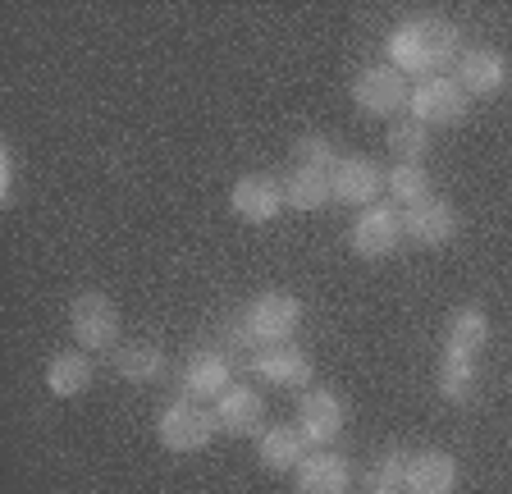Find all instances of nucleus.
Listing matches in <instances>:
<instances>
[{
	"mask_svg": "<svg viewBox=\"0 0 512 494\" xmlns=\"http://www.w3.org/2000/svg\"><path fill=\"white\" fill-rule=\"evenodd\" d=\"M458 229H462L458 211L448 202H435V197L412 206V211H403V234L412 238L416 247H448L458 238Z\"/></svg>",
	"mask_w": 512,
	"mask_h": 494,
	"instance_id": "obj_16",
	"label": "nucleus"
},
{
	"mask_svg": "<svg viewBox=\"0 0 512 494\" xmlns=\"http://www.w3.org/2000/svg\"><path fill=\"white\" fill-rule=\"evenodd\" d=\"M243 334L252 348H279V344H293V334L302 325V302L293 293H261L243 307Z\"/></svg>",
	"mask_w": 512,
	"mask_h": 494,
	"instance_id": "obj_3",
	"label": "nucleus"
},
{
	"mask_svg": "<svg viewBox=\"0 0 512 494\" xmlns=\"http://www.w3.org/2000/svg\"><path fill=\"white\" fill-rule=\"evenodd\" d=\"M288 206L284 183L270 179V174H243V179L229 188V211L247 225H270L279 211Z\"/></svg>",
	"mask_w": 512,
	"mask_h": 494,
	"instance_id": "obj_9",
	"label": "nucleus"
},
{
	"mask_svg": "<svg viewBox=\"0 0 512 494\" xmlns=\"http://www.w3.org/2000/svg\"><path fill=\"white\" fill-rule=\"evenodd\" d=\"M403 485H407V453L403 449L380 453V462H375V472H371V490H403Z\"/></svg>",
	"mask_w": 512,
	"mask_h": 494,
	"instance_id": "obj_26",
	"label": "nucleus"
},
{
	"mask_svg": "<svg viewBox=\"0 0 512 494\" xmlns=\"http://www.w3.org/2000/svg\"><path fill=\"white\" fill-rule=\"evenodd\" d=\"M215 417H220L224 435H261L266 398L256 394L252 385H229L224 389V398H215Z\"/></svg>",
	"mask_w": 512,
	"mask_h": 494,
	"instance_id": "obj_17",
	"label": "nucleus"
},
{
	"mask_svg": "<svg viewBox=\"0 0 512 494\" xmlns=\"http://www.w3.org/2000/svg\"><path fill=\"white\" fill-rule=\"evenodd\" d=\"M69 334L83 353H115L119 348V307L106 293H78L69 302Z\"/></svg>",
	"mask_w": 512,
	"mask_h": 494,
	"instance_id": "obj_5",
	"label": "nucleus"
},
{
	"mask_svg": "<svg viewBox=\"0 0 512 494\" xmlns=\"http://www.w3.org/2000/svg\"><path fill=\"white\" fill-rule=\"evenodd\" d=\"M508 55L503 51H494V46H471V51H462L458 55V83H462V92L467 97H480V101H490V97H499L503 87H508Z\"/></svg>",
	"mask_w": 512,
	"mask_h": 494,
	"instance_id": "obj_10",
	"label": "nucleus"
},
{
	"mask_svg": "<svg viewBox=\"0 0 512 494\" xmlns=\"http://www.w3.org/2000/svg\"><path fill=\"white\" fill-rule=\"evenodd\" d=\"M407 494H453L458 490V458L444 449L407 453Z\"/></svg>",
	"mask_w": 512,
	"mask_h": 494,
	"instance_id": "obj_15",
	"label": "nucleus"
},
{
	"mask_svg": "<svg viewBox=\"0 0 512 494\" xmlns=\"http://www.w3.org/2000/svg\"><path fill=\"white\" fill-rule=\"evenodd\" d=\"M366 494H403V490H366Z\"/></svg>",
	"mask_w": 512,
	"mask_h": 494,
	"instance_id": "obj_28",
	"label": "nucleus"
},
{
	"mask_svg": "<svg viewBox=\"0 0 512 494\" xmlns=\"http://www.w3.org/2000/svg\"><path fill=\"white\" fill-rule=\"evenodd\" d=\"M215 435H220V417L206 412L202 403H192V398H174L156 421V440L170 453H202L211 449Z\"/></svg>",
	"mask_w": 512,
	"mask_h": 494,
	"instance_id": "obj_4",
	"label": "nucleus"
},
{
	"mask_svg": "<svg viewBox=\"0 0 512 494\" xmlns=\"http://www.w3.org/2000/svg\"><path fill=\"white\" fill-rule=\"evenodd\" d=\"M252 371L266 380V385L302 389V394H307L311 376H316L311 357L302 353V348H293V344H279V348H261V353H252Z\"/></svg>",
	"mask_w": 512,
	"mask_h": 494,
	"instance_id": "obj_14",
	"label": "nucleus"
},
{
	"mask_svg": "<svg viewBox=\"0 0 512 494\" xmlns=\"http://www.w3.org/2000/svg\"><path fill=\"white\" fill-rule=\"evenodd\" d=\"M311 453V440L298 426H266L261 430V444H256V458L266 472H298Z\"/></svg>",
	"mask_w": 512,
	"mask_h": 494,
	"instance_id": "obj_19",
	"label": "nucleus"
},
{
	"mask_svg": "<svg viewBox=\"0 0 512 494\" xmlns=\"http://www.w3.org/2000/svg\"><path fill=\"white\" fill-rule=\"evenodd\" d=\"M348 485H352L348 458L330 453V449H316V453H307V462L298 467L293 494H348Z\"/></svg>",
	"mask_w": 512,
	"mask_h": 494,
	"instance_id": "obj_18",
	"label": "nucleus"
},
{
	"mask_svg": "<svg viewBox=\"0 0 512 494\" xmlns=\"http://www.w3.org/2000/svg\"><path fill=\"white\" fill-rule=\"evenodd\" d=\"M288 156H293L298 170H320V174H334V165L343 161L339 147H334V138H325V133H302Z\"/></svg>",
	"mask_w": 512,
	"mask_h": 494,
	"instance_id": "obj_24",
	"label": "nucleus"
},
{
	"mask_svg": "<svg viewBox=\"0 0 512 494\" xmlns=\"http://www.w3.org/2000/svg\"><path fill=\"white\" fill-rule=\"evenodd\" d=\"M389 151H394L398 165H421L430 151V129L416 124V119H403V124L389 129Z\"/></svg>",
	"mask_w": 512,
	"mask_h": 494,
	"instance_id": "obj_25",
	"label": "nucleus"
},
{
	"mask_svg": "<svg viewBox=\"0 0 512 494\" xmlns=\"http://www.w3.org/2000/svg\"><path fill=\"white\" fill-rule=\"evenodd\" d=\"M384 55L398 74L412 78H439L453 60L462 55V37L448 19H435V14H416V19H403L384 42Z\"/></svg>",
	"mask_w": 512,
	"mask_h": 494,
	"instance_id": "obj_1",
	"label": "nucleus"
},
{
	"mask_svg": "<svg viewBox=\"0 0 512 494\" xmlns=\"http://www.w3.org/2000/svg\"><path fill=\"white\" fill-rule=\"evenodd\" d=\"M19 202V156L10 142H0V206L10 211Z\"/></svg>",
	"mask_w": 512,
	"mask_h": 494,
	"instance_id": "obj_27",
	"label": "nucleus"
},
{
	"mask_svg": "<svg viewBox=\"0 0 512 494\" xmlns=\"http://www.w3.org/2000/svg\"><path fill=\"white\" fill-rule=\"evenodd\" d=\"M471 110V97L462 92L458 78H421V83L412 87V101H407V115L416 119V124H426V129H453V124H462Z\"/></svg>",
	"mask_w": 512,
	"mask_h": 494,
	"instance_id": "obj_6",
	"label": "nucleus"
},
{
	"mask_svg": "<svg viewBox=\"0 0 512 494\" xmlns=\"http://www.w3.org/2000/svg\"><path fill=\"white\" fill-rule=\"evenodd\" d=\"M115 376L124 385H156L165 376V348L156 344H119L115 348Z\"/></svg>",
	"mask_w": 512,
	"mask_h": 494,
	"instance_id": "obj_21",
	"label": "nucleus"
},
{
	"mask_svg": "<svg viewBox=\"0 0 512 494\" xmlns=\"http://www.w3.org/2000/svg\"><path fill=\"white\" fill-rule=\"evenodd\" d=\"M485 344H490V316H485V307H476V302L458 307L444 334V357H439V394H444V403H458V408L471 403Z\"/></svg>",
	"mask_w": 512,
	"mask_h": 494,
	"instance_id": "obj_2",
	"label": "nucleus"
},
{
	"mask_svg": "<svg viewBox=\"0 0 512 494\" xmlns=\"http://www.w3.org/2000/svg\"><path fill=\"white\" fill-rule=\"evenodd\" d=\"M407 101H412L407 74H398L389 60H384V65H366L362 74L352 78V106L371 119L398 115V110H407Z\"/></svg>",
	"mask_w": 512,
	"mask_h": 494,
	"instance_id": "obj_7",
	"label": "nucleus"
},
{
	"mask_svg": "<svg viewBox=\"0 0 512 494\" xmlns=\"http://www.w3.org/2000/svg\"><path fill=\"white\" fill-rule=\"evenodd\" d=\"M92 376L96 366L92 357L83 353V348H69V353H55L51 362H46V389H51L55 398H78L92 389Z\"/></svg>",
	"mask_w": 512,
	"mask_h": 494,
	"instance_id": "obj_20",
	"label": "nucleus"
},
{
	"mask_svg": "<svg viewBox=\"0 0 512 494\" xmlns=\"http://www.w3.org/2000/svg\"><path fill=\"white\" fill-rule=\"evenodd\" d=\"M403 238L407 234H403V211L398 206H366V211H357V220L348 229V243L362 261H380L389 252H398Z\"/></svg>",
	"mask_w": 512,
	"mask_h": 494,
	"instance_id": "obj_8",
	"label": "nucleus"
},
{
	"mask_svg": "<svg viewBox=\"0 0 512 494\" xmlns=\"http://www.w3.org/2000/svg\"><path fill=\"white\" fill-rule=\"evenodd\" d=\"M229 380H234V362L224 353H215V348H197V353L183 362L179 371V398H192V403H206V398H224V389H229Z\"/></svg>",
	"mask_w": 512,
	"mask_h": 494,
	"instance_id": "obj_11",
	"label": "nucleus"
},
{
	"mask_svg": "<svg viewBox=\"0 0 512 494\" xmlns=\"http://www.w3.org/2000/svg\"><path fill=\"white\" fill-rule=\"evenodd\" d=\"M384 188L398 202V211H412V206L435 197V183H430V174L421 165H394V170L384 174Z\"/></svg>",
	"mask_w": 512,
	"mask_h": 494,
	"instance_id": "obj_23",
	"label": "nucleus"
},
{
	"mask_svg": "<svg viewBox=\"0 0 512 494\" xmlns=\"http://www.w3.org/2000/svg\"><path fill=\"white\" fill-rule=\"evenodd\" d=\"M330 183H334V202L366 211V206H375V197H380L384 174L371 156H343V161L334 165Z\"/></svg>",
	"mask_w": 512,
	"mask_h": 494,
	"instance_id": "obj_13",
	"label": "nucleus"
},
{
	"mask_svg": "<svg viewBox=\"0 0 512 494\" xmlns=\"http://www.w3.org/2000/svg\"><path fill=\"white\" fill-rule=\"evenodd\" d=\"M284 197H288V206H298V211H320V206L334 197V183H330V174H320V170H288V179H284Z\"/></svg>",
	"mask_w": 512,
	"mask_h": 494,
	"instance_id": "obj_22",
	"label": "nucleus"
},
{
	"mask_svg": "<svg viewBox=\"0 0 512 494\" xmlns=\"http://www.w3.org/2000/svg\"><path fill=\"white\" fill-rule=\"evenodd\" d=\"M348 426V403L334 389H307L298 403V430L311 444H334Z\"/></svg>",
	"mask_w": 512,
	"mask_h": 494,
	"instance_id": "obj_12",
	"label": "nucleus"
}]
</instances>
